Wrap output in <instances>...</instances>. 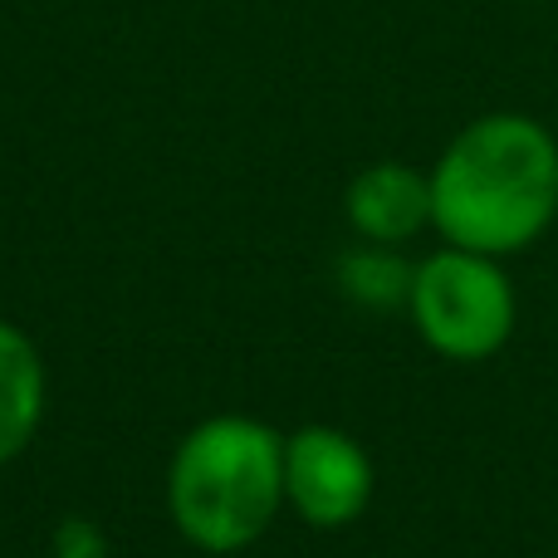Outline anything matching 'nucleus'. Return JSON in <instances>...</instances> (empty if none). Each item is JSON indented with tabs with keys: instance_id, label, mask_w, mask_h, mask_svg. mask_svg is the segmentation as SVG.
Returning <instances> with one entry per match:
<instances>
[{
	"instance_id": "obj_1",
	"label": "nucleus",
	"mask_w": 558,
	"mask_h": 558,
	"mask_svg": "<svg viewBox=\"0 0 558 558\" xmlns=\"http://www.w3.org/2000/svg\"><path fill=\"white\" fill-rule=\"evenodd\" d=\"M558 221V137L539 118L481 113L441 147L432 167V226L446 245L475 255L530 251Z\"/></svg>"
},
{
	"instance_id": "obj_2",
	"label": "nucleus",
	"mask_w": 558,
	"mask_h": 558,
	"mask_svg": "<svg viewBox=\"0 0 558 558\" xmlns=\"http://www.w3.org/2000/svg\"><path fill=\"white\" fill-rule=\"evenodd\" d=\"M167 510L202 554H241L284 510V436L255 416H206L167 465Z\"/></svg>"
},
{
	"instance_id": "obj_4",
	"label": "nucleus",
	"mask_w": 558,
	"mask_h": 558,
	"mask_svg": "<svg viewBox=\"0 0 558 558\" xmlns=\"http://www.w3.org/2000/svg\"><path fill=\"white\" fill-rule=\"evenodd\" d=\"M373 456L338 426H299L284 436V505L314 530H348L373 505Z\"/></svg>"
},
{
	"instance_id": "obj_3",
	"label": "nucleus",
	"mask_w": 558,
	"mask_h": 558,
	"mask_svg": "<svg viewBox=\"0 0 558 558\" xmlns=\"http://www.w3.org/2000/svg\"><path fill=\"white\" fill-rule=\"evenodd\" d=\"M407 314L432 353L451 363H485L514 338L520 299L495 255L446 245L412 270Z\"/></svg>"
},
{
	"instance_id": "obj_6",
	"label": "nucleus",
	"mask_w": 558,
	"mask_h": 558,
	"mask_svg": "<svg viewBox=\"0 0 558 558\" xmlns=\"http://www.w3.org/2000/svg\"><path fill=\"white\" fill-rule=\"evenodd\" d=\"M45 422V363L39 348L0 318V465L29 451Z\"/></svg>"
},
{
	"instance_id": "obj_5",
	"label": "nucleus",
	"mask_w": 558,
	"mask_h": 558,
	"mask_svg": "<svg viewBox=\"0 0 558 558\" xmlns=\"http://www.w3.org/2000/svg\"><path fill=\"white\" fill-rule=\"evenodd\" d=\"M348 226L363 245H407L432 226V172L412 162H373L348 182L343 192Z\"/></svg>"
},
{
	"instance_id": "obj_7",
	"label": "nucleus",
	"mask_w": 558,
	"mask_h": 558,
	"mask_svg": "<svg viewBox=\"0 0 558 558\" xmlns=\"http://www.w3.org/2000/svg\"><path fill=\"white\" fill-rule=\"evenodd\" d=\"M412 270L416 265H407L392 245H363V251H353L338 265V279H343L348 299H357L367 308H397V304L407 308Z\"/></svg>"
}]
</instances>
